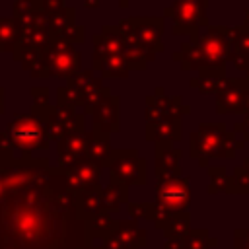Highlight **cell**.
<instances>
[{"instance_id":"obj_28","label":"cell","mask_w":249,"mask_h":249,"mask_svg":"<svg viewBox=\"0 0 249 249\" xmlns=\"http://www.w3.org/2000/svg\"><path fill=\"white\" fill-rule=\"evenodd\" d=\"M208 177H210L208 193H231V175H228L224 167L210 165Z\"/></svg>"},{"instance_id":"obj_26","label":"cell","mask_w":249,"mask_h":249,"mask_svg":"<svg viewBox=\"0 0 249 249\" xmlns=\"http://www.w3.org/2000/svg\"><path fill=\"white\" fill-rule=\"evenodd\" d=\"M128 200V187L121 183H109V187L101 189V208L105 212L119 210Z\"/></svg>"},{"instance_id":"obj_33","label":"cell","mask_w":249,"mask_h":249,"mask_svg":"<svg viewBox=\"0 0 249 249\" xmlns=\"http://www.w3.org/2000/svg\"><path fill=\"white\" fill-rule=\"evenodd\" d=\"M128 212L132 218H144V220H150V222H156V206L154 202H130L128 204Z\"/></svg>"},{"instance_id":"obj_22","label":"cell","mask_w":249,"mask_h":249,"mask_svg":"<svg viewBox=\"0 0 249 249\" xmlns=\"http://www.w3.org/2000/svg\"><path fill=\"white\" fill-rule=\"evenodd\" d=\"M91 62H93V68L101 72V78H115V80L128 78L130 68L124 54H105V56L91 58Z\"/></svg>"},{"instance_id":"obj_39","label":"cell","mask_w":249,"mask_h":249,"mask_svg":"<svg viewBox=\"0 0 249 249\" xmlns=\"http://www.w3.org/2000/svg\"><path fill=\"white\" fill-rule=\"evenodd\" d=\"M241 115H249V84L245 82V89H243V101H241Z\"/></svg>"},{"instance_id":"obj_40","label":"cell","mask_w":249,"mask_h":249,"mask_svg":"<svg viewBox=\"0 0 249 249\" xmlns=\"http://www.w3.org/2000/svg\"><path fill=\"white\" fill-rule=\"evenodd\" d=\"M99 4H101V0H84V8H88V10H95V8H99Z\"/></svg>"},{"instance_id":"obj_9","label":"cell","mask_w":249,"mask_h":249,"mask_svg":"<svg viewBox=\"0 0 249 249\" xmlns=\"http://www.w3.org/2000/svg\"><path fill=\"white\" fill-rule=\"evenodd\" d=\"M31 113L45 124L51 140H60L70 132L86 130V115L78 113L74 107H58V105H33Z\"/></svg>"},{"instance_id":"obj_29","label":"cell","mask_w":249,"mask_h":249,"mask_svg":"<svg viewBox=\"0 0 249 249\" xmlns=\"http://www.w3.org/2000/svg\"><path fill=\"white\" fill-rule=\"evenodd\" d=\"M74 14H76V10H74L72 6H64L62 10H58V12H54V14H49V16H47V23H49L51 33L54 35V33L62 31L64 27L76 23V21H74Z\"/></svg>"},{"instance_id":"obj_43","label":"cell","mask_w":249,"mask_h":249,"mask_svg":"<svg viewBox=\"0 0 249 249\" xmlns=\"http://www.w3.org/2000/svg\"><path fill=\"white\" fill-rule=\"evenodd\" d=\"M241 167H243V169H245V171L249 173V158H245V160L241 161Z\"/></svg>"},{"instance_id":"obj_34","label":"cell","mask_w":249,"mask_h":249,"mask_svg":"<svg viewBox=\"0 0 249 249\" xmlns=\"http://www.w3.org/2000/svg\"><path fill=\"white\" fill-rule=\"evenodd\" d=\"M231 193H249V173L241 165L231 173Z\"/></svg>"},{"instance_id":"obj_23","label":"cell","mask_w":249,"mask_h":249,"mask_svg":"<svg viewBox=\"0 0 249 249\" xmlns=\"http://www.w3.org/2000/svg\"><path fill=\"white\" fill-rule=\"evenodd\" d=\"M113 148H111V134H103V132H95L89 130L88 132V144H86V156L95 160L97 163L105 165V161L109 160Z\"/></svg>"},{"instance_id":"obj_2","label":"cell","mask_w":249,"mask_h":249,"mask_svg":"<svg viewBox=\"0 0 249 249\" xmlns=\"http://www.w3.org/2000/svg\"><path fill=\"white\" fill-rule=\"evenodd\" d=\"M233 51L230 43V27L208 25L204 31L193 33L189 41L173 53V58L181 64L183 70H202V68H220L226 62H231Z\"/></svg>"},{"instance_id":"obj_21","label":"cell","mask_w":249,"mask_h":249,"mask_svg":"<svg viewBox=\"0 0 249 249\" xmlns=\"http://www.w3.org/2000/svg\"><path fill=\"white\" fill-rule=\"evenodd\" d=\"M226 80H228L226 66H220V68H202V70H198L196 78H193L189 84H191V88L198 89V93L210 95V93H218Z\"/></svg>"},{"instance_id":"obj_19","label":"cell","mask_w":249,"mask_h":249,"mask_svg":"<svg viewBox=\"0 0 249 249\" xmlns=\"http://www.w3.org/2000/svg\"><path fill=\"white\" fill-rule=\"evenodd\" d=\"M156 177L167 179V177H181V165L179 160L183 152L179 148H173V144H156Z\"/></svg>"},{"instance_id":"obj_38","label":"cell","mask_w":249,"mask_h":249,"mask_svg":"<svg viewBox=\"0 0 249 249\" xmlns=\"http://www.w3.org/2000/svg\"><path fill=\"white\" fill-rule=\"evenodd\" d=\"M235 249H249V230H235Z\"/></svg>"},{"instance_id":"obj_11","label":"cell","mask_w":249,"mask_h":249,"mask_svg":"<svg viewBox=\"0 0 249 249\" xmlns=\"http://www.w3.org/2000/svg\"><path fill=\"white\" fill-rule=\"evenodd\" d=\"M109 167L111 183L121 185H146V160L138 156L136 150H113L109 160L105 161Z\"/></svg>"},{"instance_id":"obj_25","label":"cell","mask_w":249,"mask_h":249,"mask_svg":"<svg viewBox=\"0 0 249 249\" xmlns=\"http://www.w3.org/2000/svg\"><path fill=\"white\" fill-rule=\"evenodd\" d=\"M189 224H191L189 212H179V214H173V216L165 218L158 228L163 230L167 241H181V239L191 231Z\"/></svg>"},{"instance_id":"obj_30","label":"cell","mask_w":249,"mask_h":249,"mask_svg":"<svg viewBox=\"0 0 249 249\" xmlns=\"http://www.w3.org/2000/svg\"><path fill=\"white\" fill-rule=\"evenodd\" d=\"M210 245H216V239H210L206 230H191L181 241V249H208Z\"/></svg>"},{"instance_id":"obj_16","label":"cell","mask_w":249,"mask_h":249,"mask_svg":"<svg viewBox=\"0 0 249 249\" xmlns=\"http://www.w3.org/2000/svg\"><path fill=\"white\" fill-rule=\"evenodd\" d=\"M243 89H245V78H228L220 88V91L216 93V113L218 115L239 113L243 101Z\"/></svg>"},{"instance_id":"obj_37","label":"cell","mask_w":249,"mask_h":249,"mask_svg":"<svg viewBox=\"0 0 249 249\" xmlns=\"http://www.w3.org/2000/svg\"><path fill=\"white\" fill-rule=\"evenodd\" d=\"M233 132L237 134H241V140L245 142V140H249V115H243V119L239 121V123H235L233 124Z\"/></svg>"},{"instance_id":"obj_20","label":"cell","mask_w":249,"mask_h":249,"mask_svg":"<svg viewBox=\"0 0 249 249\" xmlns=\"http://www.w3.org/2000/svg\"><path fill=\"white\" fill-rule=\"evenodd\" d=\"M181 119H160L146 123V140L156 144H173L175 140H181Z\"/></svg>"},{"instance_id":"obj_8","label":"cell","mask_w":249,"mask_h":249,"mask_svg":"<svg viewBox=\"0 0 249 249\" xmlns=\"http://www.w3.org/2000/svg\"><path fill=\"white\" fill-rule=\"evenodd\" d=\"M14 152L29 156L33 150H47L49 148V134L45 124L33 115V113H23L16 115L14 121L8 123L6 128Z\"/></svg>"},{"instance_id":"obj_35","label":"cell","mask_w":249,"mask_h":249,"mask_svg":"<svg viewBox=\"0 0 249 249\" xmlns=\"http://www.w3.org/2000/svg\"><path fill=\"white\" fill-rule=\"evenodd\" d=\"M29 93H31L33 105H45V103H49V88H45V86H33L29 89Z\"/></svg>"},{"instance_id":"obj_42","label":"cell","mask_w":249,"mask_h":249,"mask_svg":"<svg viewBox=\"0 0 249 249\" xmlns=\"http://www.w3.org/2000/svg\"><path fill=\"white\" fill-rule=\"evenodd\" d=\"M243 25H247V27H249V8H245V10H243Z\"/></svg>"},{"instance_id":"obj_5","label":"cell","mask_w":249,"mask_h":249,"mask_svg":"<svg viewBox=\"0 0 249 249\" xmlns=\"http://www.w3.org/2000/svg\"><path fill=\"white\" fill-rule=\"evenodd\" d=\"M117 27L123 37L132 39L142 49L148 62L154 60L156 54L165 49L161 41V35L165 31V18H126L121 19Z\"/></svg>"},{"instance_id":"obj_36","label":"cell","mask_w":249,"mask_h":249,"mask_svg":"<svg viewBox=\"0 0 249 249\" xmlns=\"http://www.w3.org/2000/svg\"><path fill=\"white\" fill-rule=\"evenodd\" d=\"M39 2H41V12L45 16L54 14V12H58V10L64 8V0H39Z\"/></svg>"},{"instance_id":"obj_7","label":"cell","mask_w":249,"mask_h":249,"mask_svg":"<svg viewBox=\"0 0 249 249\" xmlns=\"http://www.w3.org/2000/svg\"><path fill=\"white\" fill-rule=\"evenodd\" d=\"M191 204V189L189 177H167L156 181V226H160L165 218L187 212Z\"/></svg>"},{"instance_id":"obj_13","label":"cell","mask_w":249,"mask_h":249,"mask_svg":"<svg viewBox=\"0 0 249 249\" xmlns=\"http://www.w3.org/2000/svg\"><path fill=\"white\" fill-rule=\"evenodd\" d=\"M146 245V230L134 220L115 222V228L103 237V249H138Z\"/></svg>"},{"instance_id":"obj_44","label":"cell","mask_w":249,"mask_h":249,"mask_svg":"<svg viewBox=\"0 0 249 249\" xmlns=\"http://www.w3.org/2000/svg\"><path fill=\"white\" fill-rule=\"evenodd\" d=\"M84 249H103V247H93V245H86Z\"/></svg>"},{"instance_id":"obj_1","label":"cell","mask_w":249,"mask_h":249,"mask_svg":"<svg viewBox=\"0 0 249 249\" xmlns=\"http://www.w3.org/2000/svg\"><path fill=\"white\" fill-rule=\"evenodd\" d=\"M0 249H84L86 226L66 173L47 158L0 152Z\"/></svg>"},{"instance_id":"obj_24","label":"cell","mask_w":249,"mask_h":249,"mask_svg":"<svg viewBox=\"0 0 249 249\" xmlns=\"http://www.w3.org/2000/svg\"><path fill=\"white\" fill-rule=\"evenodd\" d=\"M21 39V23L10 16L0 18V53H14Z\"/></svg>"},{"instance_id":"obj_15","label":"cell","mask_w":249,"mask_h":249,"mask_svg":"<svg viewBox=\"0 0 249 249\" xmlns=\"http://www.w3.org/2000/svg\"><path fill=\"white\" fill-rule=\"evenodd\" d=\"M119 117H121V99L119 95H107L103 97L91 111L93 128L95 132L113 134L119 130Z\"/></svg>"},{"instance_id":"obj_12","label":"cell","mask_w":249,"mask_h":249,"mask_svg":"<svg viewBox=\"0 0 249 249\" xmlns=\"http://www.w3.org/2000/svg\"><path fill=\"white\" fill-rule=\"evenodd\" d=\"M191 113V105L183 103L181 95H167L163 88H156L146 97V123L160 119H183Z\"/></svg>"},{"instance_id":"obj_14","label":"cell","mask_w":249,"mask_h":249,"mask_svg":"<svg viewBox=\"0 0 249 249\" xmlns=\"http://www.w3.org/2000/svg\"><path fill=\"white\" fill-rule=\"evenodd\" d=\"M101 163H97L95 160L88 158V156H82L78 161H74L68 169H62L72 185V189L78 193V191H84V189H93V187H99V177H101Z\"/></svg>"},{"instance_id":"obj_3","label":"cell","mask_w":249,"mask_h":249,"mask_svg":"<svg viewBox=\"0 0 249 249\" xmlns=\"http://www.w3.org/2000/svg\"><path fill=\"white\" fill-rule=\"evenodd\" d=\"M243 146L245 142L222 123H200L189 136V154L200 167H206L212 158L231 160L237 150H243Z\"/></svg>"},{"instance_id":"obj_41","label":"cell","mask_w":249,"mask_h":249,"mask_svg":"<svg viewBox=\"0 0 249 249\" xmlns=\"http://www.w3.org/2000/svg\"><path fill=\"white\" fill-rule=\"evenodd\" d=\"M4 93H6V91H4V88L0 86V115H2L4 111H6V101H4Z\"/></svg>"},{"instance_id":"obj_32","label":"cell","mask_w":249,"mask_h":249,"mask_svg":"<svg viewBox=\"0 0 249 249\" xmlns=\"http://www.w3.org/2000/svg\"><path fill=\"white\" fill-rule=\"evenodd\" d=\"M86 27L84 25H78V23H72L68 27H64L62 31L54 33L53 39H58V41H64V43H70V45H82L86 41Z\"/></svg>"},{"instance_id":"obj_10","label":"cell","mask_w":249,"mask_h":249,"mask_svg":"<svg viewBox=\"0 0 249 249\" xmlns=\"http://www.w3.org/2000/svg\"><path fill=\"white\" fill-rule=\"evenodd\" d=\"M208 0H171V4L163 10L165 18H171L175 35H193L202 27H208L206 18Z\"/></svg>"},{"instance_id":"obj_45","label":"cell","mask_w":249,"mask_h":249,"mask_svg":"<svg viewBox=\"0 0 249 249\" xmlns=\"http://www.w3.org/2000/svg\"><path fill=\"white\" fill-rule=\"evenodd\" d=\"M245 82H247V84H249V72H247V76H245Z\"/></svg>"},{"instance_id":"obj_31","label":"cell","mask_w":249,"mask_h":249,"mask_svg":"<svg viewBox=\"0 0 249 249\" xmlns=\"http://www.w3.org/2000/svg\"><path fill=\"white\" fill-rule=\"evenodd\" d=\"M12 10H14V18L18 21H23V19H29L41 14V2L39 0H14Z\"/></svg>"},{"instance_id":"obj_17","label":"cell","mask_w":249,"mask_h":249,"mask_svg":"<svg viewBox=\"0 0 249 249\" xmlns=\"http://www.w3.org/2000/svg\"><path fill=\"white\" fill-rule=\"evenodd\" d=\"M86 144H88V132L76 130L66 134L56 142V154H58V167L68 169L74 161H78L82 156H86Z\"/></svg>"},{"instance_id":"obj_4","label":"cell","mask_w":249,"mask_h":249,"mask_svg":"<svg viewBox=\"0 0 249 249\" xmlns=\"http://www.w3.org/2000/svg\"><path fill=\"white\" fill-rule=\"evenodd\" d=\"M111 93V88L103 86V80L97 78L93 70H80L76 76L66 80V86L56 89V105L74 109L82 107L84 115H91L93 107Z\"/></svg>"},{"instance_id":"obj_18","label":"cell","mask_w":249,"mask_h":249,"mask_svg":"<svg viewBox=\"0 0 249 249\" xmlns=\"http://www.w3.org/2000/svg\"><path fill=\"white\" fill-rule=\"evenodd\" d=\"M91 41H93L91 58L105 54H124V37L117 25H103L101 31L91 37Z\"/></svg>"},{"instance_id":"obj_6","label":"cell","mask_w":249,"mask_h":249,"mask_svg":"<svg viewBox=\"0 0 249 249\" xmlns=\"http://www.w3.org/2000/svg\"><path fill=\"white\" fill-rule=\"evenodd\" d=\"M82 68V53L76 45L53 39L41 54L39 78H66L70 80Z\"/></svg>"},{"instance_id":"obj_27","label":"cell","mask_w":249,"mask_h":249,"mask_svg":"<svg viewBox=\"0 0 249 249\" xmlns=\"http://www.w3.org/2000/svg\"><path fill=\"white\" fill-rule=\"evenodd\" d=\"M230 43H231V51H233L231 60L237 56L247 58L249 56V27L243 23L230 27Z\"/></svg>"}]
</instances>
